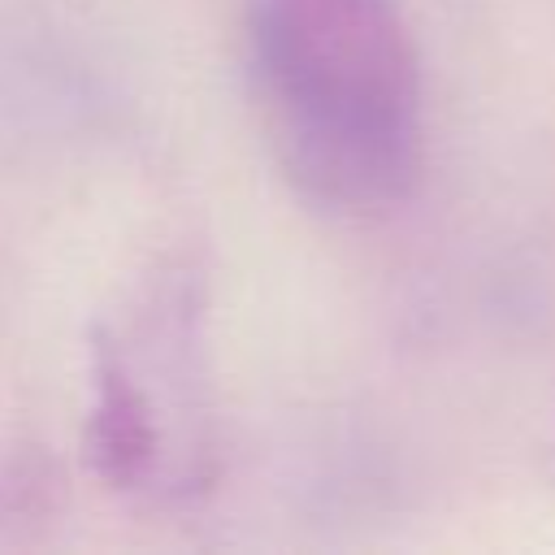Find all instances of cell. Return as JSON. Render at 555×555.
Instances as JSON below:
<instances>
[{
    "instance_id": "obj_1",
    "label": "cell",
    "mask_w": 555,
    "mask_h": 555,
    "mask_svg": "<svg viewBox=\"0 0 555 555\" xmlns=\"http://www.w3.org/2000/svg\"><path fill=\"white\" fill-rule=\"evenodd\" d=\"M251 87L286 178L343 212L408 199L425 165V69L399 0H256Z\"/></svg>"
}]
</instances>
